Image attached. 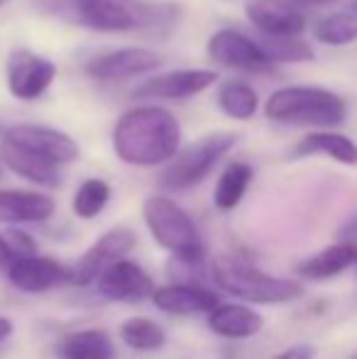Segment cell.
<instances>
[{
	"mask_svg": "<svg viewBox=\"0 0 357 359\" xmlns=\"http://www.w3.org/2000/svg\"><path fill=\"white\" fill-rule=\"evenodd\" d=\"M8 90L18 100H34L52 86L57 64L29 49H15L8 57Z\"/></svg>",
	"mask_w": 357,
	"mask_h": 359,
	"instance_id": "10",
	"label": "cell"
},
{
	"mask_svg": "<svg viewBox=\"0 0 357 359\" xmlns=\"http://www.w3.org/2000/svg\"><path fill=\"white\" fill-rule=\"evenodd\" d=\"M5 3H8V0H0V8H3V5H5Z\"/></svg>",
	"mask_w": 357,
	"mask_h": 359,
	"instance_id": "34",
	"label": "cell"
},
{
	"mask_svg": "<svg viewBox=\"0 0 357 359\" xmlns=\"http://www.w3.org/2000/svg\"><path fill=\"white\" fill-rule=\"evenodd\" d=\"M208 57L225 69L248 74H269L274 62L257 39H250L245 32L223 27L208 39Z\"/></svg>",
	"mask_w": 357,
	"mask_h": 359,
	"instance_id": "7",
	"label": "cell"
},
{
	"mask_svg": "<svg viewBox=\"0 0 357 359\" xmlns=\"http://www.w3.org/2000/svg\"><path fill=\"white\" fill-rule=\"evenodd\" d=\"M120 340L137 352H157L167 345V332L152 318L135 316L120 325Z\"/></svg>",
	"mask_w": 357,
	"mask_h": 359,
	"instance_id": "24",
	"label": "cell"
},
{
	"mask_svg": "<svg viewBox=\"0 0 357 359\" xmlns=\"http://www.w3.org/2000/svg\"><path fill=\"white\" fill-rule=\"evenodd\" d=\"M152 303L169 316H196V313L208 316L220 303V298L215 291L201 284H169L154 288Z\"/></svg>",
	"mask_w": 357,
	"mask_h": 359,
	"instance_id": "16",
	"label": "cell"
},
{
	"mask_svg": "<svg viewBox=\"0 0 357 359\" xmlns=\"http://www.w3.org/2000/svg\"><path fill=\"white\" fill-rule=\"evenodd\" d=\"M37 255V240L29 232L8 227L0 230V271H8L18 262Z\"/></svg>",
	"mask_w": 357,
	"mask_h": 359,
	"instance_id": "28",
	"label": "cell"
},
{
	"mask_svg": "<svg viewBox=\"0 0 357 359\" xmlns=\"http://www.w3.org/2000/svg\"><path fill=\"white\" fill-rule=\"evenodd\" d=\"M79 20L98 32H157L172 27L177 8L147 0H72Z\"/></svg>",
	"mask_w": 357,
	"mask_h": 359,
	"instance_id": "3",
	"label": "cell"
},
{
	"mask_svg": "<svg viewBox=\"0 0 357 359\" xmlns=\"http://www.w3.org/2000/svg\"><path fill=\"white\" fill-rule=\"evenodd\" d=\"M110 201V186L103 179H86L76 189L74 196V215L81 217V220H93L95 215L103 213V208Z\"/></svg>",
	"mask_w": 357,
	"mask_h": 359,
	"instance_id": "27",
	"label": "cell"
},
{
	"mask_svg": "<svg viewBox=\"0 0 357 359\" xmlns=\"http://www.w3.org/2000/svg\"><path fill=\"white\" fill-rule=\"evenodd\" d=\"M159 64H162V57L157 52H152V49L125 47L93 57L86 64V76L93 81L113 83V81L137 79V76L152 74L154 69H159Z\"/></svg>",
	"mask_w": 357,
	"mask_h": 359,
	"instance_id": "11",
	"label": "cell"
},
{
	"mask_svg": "<svg viewBox=\"0 0 357 359\" xmlns=\"http://www.w3.org/2000/svg\"><path fill=\"white\" fill-rule=\"evenodd\" d=\"M296 154L309 156V154H325L330 159L340 161V164L355 166L357 164V144L348 135L333 133V130H316V133L306 135L299 144H296Z\"/></svg>",
	"mask_w": 357,
	"mask_h": 359,
	"instance_id": "21",
	"label": "cell"
},
{
	"mask_svg": "<svg viewBox=\"0 0 357 359\" xmlns=\"http://www.w3.org/2000/svg\"><path fill=\"white\" fill-rule=\"evenodd\" d=\"M218 81V74L210 69H179V72L159 74L154 79L142 81L135 88V98H164V100H184L203 93L206 88Z\"/></svg>",
	"mask_w": 357,
	"mask_h": 359,
	"instance_id": "13",
	"label": "cell"
},
{
	"mask_svg": "<svg viewBox=\"0 0 357 359\" xmlns=\"http://www.w3.org/2000/svg\"><path fill=\"white\" fill-rule=\"evenodd\" d=\"M0 156H3L5 166H8L13 174L22 176L25 181L34 186H42V189H59L64 181L62 166L54 164V161L44 159V156L34 154V151L18 147L8 140H3L0 144Z\"/></svg>",
	"mask_w": 357,
	"mask_h": 359,
	"instance_id": "17",
	"label": "cell"
},
{
	"mask_svg": "<svg viewBox=\"0 0 357 359\" xmlns=\"http://www.w3.org/2000/svg\"><path fill=\"white\" fill-rule=\"evenodd\" d=\"M13 335V320L5 316H0V342L8 340V337Z\"/></svg>",
	"mask_w": 357,
	"mask_h": 359,
	"instance_id": "31",
	"label": "cell"
},
{
	"mask_svg": "<svg viewBox=\"0 0 357 359\" xmlns=\"http://www.w3.org/2000/svg\"><path fill=\"white\" fill-rule=\"evenodd\" d=\"M208 327L225 340H248L264 327V318L255 308L240 303H218L208 313Z\"/></svg>",
	"mask_w": 357,
	"mask_h": 359,
	"instance_id": "19",
	"label": "cell"
},
{
	"mask_svg": "<svg viewBox=\"0 0 357 359\" xmlns=\"http://www.w3.org/2000/svg\"><path fill=\"white\" fill-rule=\"evenodd\" d=\"M57 203L42 191L0 189V222H44L54 215Z\"/></svg>",
	"mask_w": 357,
	"mask_h": 359,
	"instance_id": "18",
	"label": "cell"
},
{
	"mask_svg": "<svg viewBox=\"0 0 357 359\" xmlns=\"http://www.w3.org/2000/svg\"><path fill=\"white\" fill-rule=\"evenodd\" d=\"M95 288L103 298L118 303H140L144 298H152L154 281L137 262L118 259L95 279Z\"/></svg>",
	"mask_w": 357,
	"mask_h": 359,
	"instance_id": "12",
	"label": "cell"
},
{
	"mask_svg": "<svg viewBox=\"0 0 357 359\" xmlns=\"http://www.w3.org/2000/svg\"><path fill=\"white\" fill-rule=\"evenodd\" d=\"M210 276L225 293L255 306H276L304 296V286L299 281L271 276L238 257H215L210 264Z\"/></svg>",
	"mask_w": 357,
	"mask_h": 359,
	"instance_id": "4",
	"label": "cell"
},
{
	"mask_svg": "<svg viewBox=\"0 0 357 359\" xmlns=\"http://www.w3.org/2000/svg\"><path fill=\"white\" fill-rule=\"evenodd\" d=\"M355 264H357V247L350 245V242H340V245H330L325 250H321L318 255L304 259L296 266V271L304 279L323 281L343 274V271H348Z\"/></svg>",
	"mask_w": 357,
	"mask_h": 359,
	"instance_id": "20",
	"label": "cell"
},
{
	"mask_svg": "<svg viewBox=\"0 0 357 359\" xmlns=\"http://www.w3.org/2000/svg\"><path fill=\"white\" fill-rule=\"evenodd\" d=\"M260 44L274 64H301L314 59V49L301 37H267L264 34Z\"/></svg>",
	"mask_w": 357,
	"mask_h": 359,
	"instance_id": "29",
	"label": "cell"
},
{
	"mask_svg": "<svg viewBox=\"0 0 357 359\" xmlns=\"http://www.w3.org/2000/svg\"><path fill=\"white\" fill-rule=\"evenodd\" d=\"M255 179V171L245 161H233L223 169L218 184L213 191V203L218 210H233L240 205V201L245 198L250 184Z\"/></svg>",
	"mask_w": 357,
	"mask_h": 359,
	"instance_id": "23",
	"label": "cell"
},
{
	"mask_svg": "<svg viewBox=\"0 0 357 359\" xmlns=\"http://www.w3.org/2000/svg\"><path fill=\"white\" fill-rule=\"evenodd\" d=\"M215 100H218L220 110L233 120H250L257 113V105H260L255 88L243 83V81H223L218 86Z\"/></svg>",
	"mask_w": 357,
	"mask_h": 359,
	"instance_id": "25",
	"label": "cell"
},
{
	"mask_svg": "<svg viewBox=\"0 0 357 359\" xmlns=\"http://www.w3.org/2000/svg\"><path fill=\"white\" fill-rule=\"evenodd\" d=\"M3 140H8V142L18 147H25V149L34 151V154L44 156V159L54 161L59 166H67L79 159L76 140H72L62 130L47 128V125H10V128H5Z\"/></svg>",
	"mask_w": 357,
	"mask_h": 359,
	"instance_id": "9",
	"label": "cell"
},
{
	"mask_svg": "<svg viewBox=\"0 0 357 359\" xmlns=\"http://www.w3.org/2000/svg\"><path fill=\"white\" fill-rule=\"evenodd\" d=\"M179 120L159 105L133 108L118 120L113 130V149L130 166L167 164L179 151Z\"/></svg>",
	"mask_w": 357,
	"mask_h": 359,
	"instance_id": "1",
	"label": "cell"
},
{
	"mask_svg": "<svg viewBox=\"0 0 357 359\" xmlns=\"http://www.w3.org/2000/svg\"><path fill=\"white\" fill-rule=\"evenodd\" d=\"M294 3H304V5H330V3H338V0H294Z\"/></svg>",
	"mask_w": 357,
	"mask_h": 359,
	"instance_id": "32",
	"label": "cell"
},
{
	"mask_svg": "<svg viewBox=\"0 0 357 359\" xmlns=\"http://www.w3.org/2000/svg\"><path fill=\"white\" fill-rule=\"evenodd\" d=\"M137 237L130 227H113L103 232L93 245L79 257L76 264L69 269V284L72 286H90L113 262L128 257V252L135 247Z\"/></svg>",
	"mask_w": 357,
	"mask_h": 359,
	"instance_id": "8",
	"label": "cell"
},
{
	"mask_svg": "<svg viewBox=\"0 0 357 359\" xmlns=\"http://www.w3.org/2000/svg\"><path fill=\"white\" fill-rule=\"evenodd\" d=\"M248 20L267 37H299L306 18L289 0H245Z\"/></svg>",
	"mask_w": 357,
	"mask_h": 359,
	"instance_id": "14",
	"label": "cell"
},
{
	"mask_svg": "<svg viewBox=\"0 0 357 359\" xmlns=\"http://www.w3.org/2000/svg\"><path fill=\"white\" fill-rule=\"evenodd\" d=\"M314 357H316V347L314 345H306V342H301V345L289 347V350L279 352V355L271 357V359H314Z\"/></svg>",
	"mask_w": 357,
	"mask_h": 359,
	"instance_id": "30",
	"label": "cell"
},
{
	"mask_svg": "<svg viewBox=\"0 0 357 359\" xmlns=\"http://www.w3.org/2000/svg\"><path fill=\"white\" fill-rule=\"evenodd\" d=\"M314 37L328 47H345L357 39V13L355 10H340V13L325 15L314 27Z\"/></svg>",
	"mask_w": 357,
	"mask_h": 359,
	"instance_id": "26",
	"label": "cell"
},
{
	"mask_svg": "<svg viewBox=\"0 0 357 359\" xmlns=\"http://www.w3.org/2000/svg\"><path fill=\"white\" fill-rule=\"evenodd\" d=\"M149 235L181 264L198 266L206 259V245L194 217L167 196H149L142 205Z\"/></svg>",
	"mask_w": 357,
	"mask_h": 359,
	"instance_id": "5",
	"label": "cell"
},
{
	"mask_svg": "<svg viewBox=\"0 0 357 359\" xmlns=\"http://www.w3.org/2000/svg\"><path fill=\"white\" fill-rule=\"evenodd\" d=\"M5 276L13 288L22 293H47L57 286L69 284V266H64L62 262L52 259V257L32 255L10 266Z\"/></svg>",
	"mask_w": 357,
	"mask_h": 359,
	"instance_id": "15",
	"label": "cell"
},
{
	"mask_svg": "<svg viewBox=\"0 0 357 359\" xmlns=\"http://www.w3.org/2000/svg\"><path fill=\"white\" fill-rule=\"evenodd\" d=\"M353 359H357V352H355V355H353Z\"/></svg>",
	"mask_w": 357,
	"mask_h": 359,
	"instance_id": "35",
	"label": "cell"
},
{
	"mask_svg": "<svg viewBox=\"0 0 357 359\" xmlns=\"http://www.w3.org/2000/svg\"><path fill=\"white\" fill-rule=\"evenodd\" d=\"M235 142L238 135L233 133H213L198 137L167 161V169L159 174V186L167 191H189L198 186L213 171V166L233 149Z\"/></svg>",
	"mask_w": 357,
	"mask_h": 359,
	"instance_id": "6",
	"label": "cell"
},
{
	"mask_svg": "<svg viewBox=\"0 0 357 359\" xmlns=\"http://www.w3.org/2000/svg\"><path fill=\"white\" fill-rule=\"evenodd\" d=\"M350 10H355V13H357V0H355V3H353V5H350Z\"/></svg>",
	"mask_w": 357,
	"mask_h": 359,
	"instance_id": "33",
	"label": "cell"
},
{
	"mask_svg": "<svg viewBox=\"0 0 357 359\" xmlns=\"http://www.w3.org/2000/svg\"><path fill=\"white\" fill-rule=\"evenodd\" d=\"M59 357L62 359H115V345L108 332L103 330H76L69 332L59 342Z\"/></svg>",
	"mask_w": 357,
	"mask_h": 359,
	"instance_id": "22",
	"label": "cell"
},
{
	"mask_svg": "<svg viewBox=\"0 0 357 359\" xmlns=\"http://www.w3.org/2000/svg\"><path fill=\"white\" fill-rule=\"evenodd\" d=\"M264 115L281 125L330 130L345 123L348 105L338 93L321 86H286L269 95Z\"/></svg>",
	"mask_w": 357,
	"mask_h": 359,
	"instance_id": "2",
	"label": "cell"
}]
</instances>
